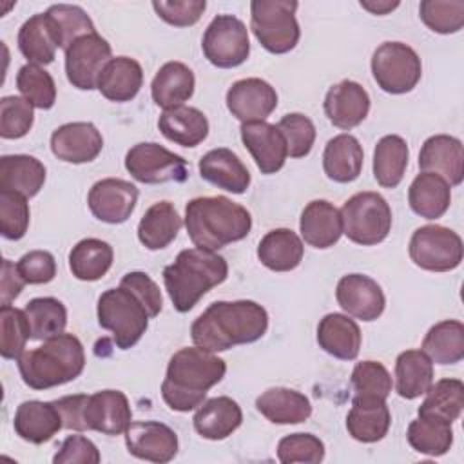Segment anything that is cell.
<instances>
[{
	"label": "cell",
	"mask_w": 464,
	"mask_h": 464,
	"mask_svg": "<svg viewBox=\"0 0 464 464\" xmlns=\"http://www.w3.org/2000/svg\"><path fill=\"white\" fill-rule=\"evenodd\" d=\"M103 149L102 132L91 121H71L51 134L53 154L67 163H89Z\"/></svg>",
	"instance_id": "obj_20"
},
{
	"label": "cell",
	"mask_w": 464,
	"mask_h": 464,
	"mask_svg": "<svg viewBox=\"0 0 464 464\" xmlns=\"http://www.w3.org/2000/svg\"><path fill=\"white\" fill-rule=\"evenodd\" d=\"M152 9L156 14L174 25V27H188L194 25L207 9L205 0H154Z\"/></svg>",
	"instance_id": "obj_55"
},
{
	"label": "cell",
	"mask_w": 464,
	"mask_h": 464,
	"mask_svg": "<svg viewBox=\"0 0 464 464\" xmlns=\"http://www.w3.org/2000/svg\"><path fill=\"white\" fill-rule=\"evenodd\" d=\"M114 252L107 241L85 237L69 252V268L80 281H98L112 266Z\"/></svg>",
	"instance_id": "obj_40"
},
{
	"label": "cell",
	"mask_w": 464,
	"mask_h": 464,
	"mask_svg": "<svg viewBox=\"0 0 464 464\" xmlns=\"http://www.w3.org/2000/svg\"><path fill=\"white\" fill-rule=\"evenodd\" d=\"M464 408V384L460 379H440L430 386L426 399L419 406V417H433L453 422Z\"/></svg>",
	"instance_id": "obj_43"
},
{
	"label": "cell",
	"mask_w": 464,
	"mask_h": 464,
	"mask_svg": "<svg viewBox=\"0 0 464 464\" xmlns=\"http://www.w3.org/2000/svg\"><path fill=\"white\" fill-rule=\"evenodd\" d=\"M228 276V265L223 256L203 250L185 248L174 263L163 268L165 290L172 301V306L185 314L192 310L198 301L214 286L221 285Z\"/></svg>",
	"instance_id": "obj_4"
},
{
	"label": "cell",
	"mask_w": 464,
	"mask_h": 464,
	"mask_svg": "<svg viewBox=\"0 0 464 464\" xmlns=\"http://www.w3.org/2000/svg\"><path fill=\"white\" fill-rule=\"evenodd\" d=\"M227 107L243 123L265 121L277 107V92L261 78H243L228 87Z\"/></svg>",
	"instance_id": "obj_17"
},
{
	"label": "cell",
	"mask_w": 464,
	"mask_h": 464,
	"mask_svg": "<svg viewBox=\"0 0 464 464\" xmlns=\"http://www.w3.org/2000/svg\"><path fill=\"white\" fill-rule=\"evenodd\" d=\"M127 172L140 183H183L188 178V165L179 156L154 141H143L130 147L125 154Z\"/></svg>",
	"instance_id": "obj_12"
},
{
	"label": "cell",
	"mask_w": 464,
	"mask_h": 464,
	"mask_svg": "<svg viewBox=\"0 0 464 464\" xmlns=\"http://www.w3.org/2000/svg\"><path fill=\"white\" fill-rule=\"evenodd\" d=\"M161 134L181 147H196L208 136V120L196 107H172L161 112L158 120Z\"/></svg>",
	"instance_id": "obj_36"
},
{
	"label": "cell",
	"mask_w": 464,
	"mask_h": 464,
	"mask_svg": "<svg viewBox=\"0 0 464 464\" xmlns=\"http://www.w3.org/2000/svg\"><path fill=\"white\" fill-rule=\"evenodd\" d=\"M89 395L76 393V395H67L62 399L53 401L62 413L63 419V428L72 430V431H85V422H83V408L87 402Z\"/></svg>",
	"instance_id": "obj_59"
},
{
	"label": "cell",
	"mask_w": 464,
	"mask_h": 464,
	"mask_svg": "<svg viewBox=\"0 0 464 464\" xmlns=\"http://www.w3.org/2000/svg\"><path fill=\"white\" fill-rule=\"evenodd\" d=\"M83 422L87 430L103 435L125 433L132 422L129 399L120 390H102L89 395L83 408Z\"/></svg>",
	"instance_id": "obj_18"
},
{
	"label": "cell",
	"mask_w": 464,
	"mask_h": 464,
	"mask_svg": "<svg viewBox=\"0 0 464 464\" xmlns=\"http://www.w3.org/2000/svg\"><path fill=\"white\" fill-rule=\"evenodd\" d=\"M185 228L196 248L216 252L245 239L252 228V216L227 196H201L187 203Z\"/></svg>",
	"instance_id": "obj_3"
},
{
	"label": "cell",
	"mask_w": 464,
	"mask_h": 464,
	"mask_svg": "<svg viewBox=\"0 0 464 464\" xmlns=\"http://www.w3.org/2000/svg\"><path fill=\"white\" fill-rule=\"evenodd\" d=\"M335 299L348 315L368 323L381 317L386 306L381 285L364 274L343 276L335 288Z\"/></svg>",
	"instance_id": "obj_16"
},
{
	"label": "cell",
	"mask_w": 464,
	"mask_h": 464,
	"mask_svg": "<svg viewBox=\"0 0 464 464\" xmlns=\"http://www.w3.org/2000/svg\"><path fill=\"white\" fill-rule=\"evenodd\" d=\"M199 174L205 181L232 194H243L250 187V172L236 152L227 147L212 149L199 160Z\"/></svg>",
	"instance_id": "obj_25"
},
{
	"label": "cell",
	"mask_w": 464,
	"mask_h": 464,
	"mask_svg": "<svg viewBox=\"0 0 464 464\" xmlns=\"http://www.w3.org/2000/svg\"><path fill=\"white\" fill-rule=\"evenodd\" d=\"M406 439L417 453L440 457L446 455L453 444V428L440 419L417 417L410 422Z\"/></svg>",
	"instance_id": "obj_44"
},
{
	"label": "cell",
	"mask_w": 464,
	"mask_h": 464,
	"mask_svg": "<svg viewBox=\"0 0 464 464\" xmlns=\"http://www.w3.org/2000/svg\"><path fill=\"white\" fill-rule=\"evenodd\" d=\"M138 188L130 181L120 178H105L96 181L87 196L92 216L103 223L118 225L130 218L138 201Z\"/></svg>",
	"instance_id": "obj_15"
},
{
	"label": "cell",
	"mask_w": 464,
	"mask_h": 464,
	"mask_svg": "<svg viewBox=\"0 0 464 464\" xmlns=\"http://www.w3.org/2000/svg\"><path fill=\"white\" fill-rule=\"evenodd\" d=\"M16 268L25 285H45L56 276L54 256L47 250H31L24 254L18 259Z\"/></svg>",
	"instance_id": "obj_56"
},
{
	"label": "cell",
	"mask_w": 464,
	"mask_h": 464,
	"mask_svg": "<svg viewBox=\"0 0 464 464\" xmlns=\"http://www.w3.org/2000/svg\"><path fill=\"white\" fill-rule=\"evenodd\" d=\"M277 129L286 141V150L290 158H304L310 154L315 141V127L308 116L301 112L285 114L279 120Z\"/></svg>",
	"instance_id": "obj_52"
},
{
	"label": "cell",
	"mask_w": 464,
	"mask_h": 464,
	"mask_svg": "<svg viewBox=\"0 0 464 464\" xmlns=\"http://www.w3.org/2000/svg\"><path fill=\"white\" fill-rule=\"evenodd\" d=\"M392 413L384 399L353 395L352 410L346 415L348 435L359 442H377L386 437Z\"/></svg>",
	"instance_id": "obj_24"
},
{
	"label": "cell",
	"mask_w": 464,
	"mask_h": 464,
	"mask_svg": "<svg viewBox=\"0 0 464 464\" xmlns=\"http://www.w3.org/2000/svg\"><path fill=\"white\" fill-rule=\"evenodd\" d=\"M111 44L98 33L76 38L65 49V74L72 87L80 91L96 89L98 76L111 60Z\"/></svg>",
	"instance_id": "obj_13"
},
{
	"label": "cell",
	"mask_w": 464,
	"mask_h": 464,
	"mask_svg": "<svg viewBox=\"0 0 464 464\" xmlns=\"http://www.w3.org/2000/svg\"><path fill=\"white\" fill-rule=\"evenodd\" d=\"M121 286L132 290L145 304V308L149 310L150 319L160 315L161 308H163V297H161V290L160 286L150 279V276H147L145 272H129L121 277L120 281Z\"/></svg>",
	"instance_id": "obj_58"
},
{
	"label": "cell",
	"mask_w": 464,
	"mask_h": 464,
	"mask_svg": "<svg viewBox=\"0 0 464 464\" xmlns=\"http://www.w3.org/2000/svg\"><path fill=\"white\" fill-rule=\"evenodd\" d=\"M410 160L408 143L397 136H382L373 149V178L384 188H395L406 172Z\"/></svg>",
	"instance_id": "obj_39"
},
{
	"label": "cell",
	"mask_w": 464,
	"mask_h": 464,
	"mask_svg": "<svg viewBox=\"0 0 464 464\" xmlns=\"http://www.w3.org/2000/svg\"><path fill=\"white\" fill-rule=\"evenodd\" d=\"M323 107L332 125L350 130L362 123L368 116L370 96L361 83L343 80L328 89Z\"/></svg>",
	"instance_id": "obj_22"
},
{
	"label": "cell",
	"mask_w": 464,
	"mask_h": 464,
	"mask_svg": "<svg viewBox=\"0 0 464 464\" xmlns=\"http://www.w3.org/2000/svg\"><path fill=\"white\" fill-rule=\"evenodd\" d=\"M227 373V362L214 352L199 346L178 350L169 364L161 382V397L174 411L196 410Z\"/></svg>",
	"instance_id": "obj_2"
},
{
	"label": "cell",
	"mask_w": 464,
	"mask_h": 464,
	"mask_svg": "<svg viewBox=\"0 0 464 464\" xmlns=\"http://www.w3.org/2000/svg\"><path fill=\"white\" fill-rule=\"evenodd\" d=\"M372 74L388 94H406L417 87L422 76L419 54L402 42H384L372 54Z\"/></svg>",
	"instance_id": "obj_9"
},
{
	"label": "cell",
	"mask_w": 464,
	"mask_h": 464,
	"mask_svg": "<svg viewBox=\"0 0 464 464\" xmlns=\"http://www.w3.org/2000/svg\"><path fill=\"white\" fill-rule=\"evenodd\" d=\"M277 459L283 464H319L324 459V444L312 433H290L277 442Z\"/></svg>",
	"instance_id": "obj_54"
},
{
	"label": "cell",
	"mask_w": 464,
	"mask_h": 464,
	"mask_svg": "<svg viewBox=\"0 0 464 464\" xmlns=\"http://www.w3.org/2000/svg\"><path fill=\"white\" fill-rule=\"evenodd\" d=\"M98 324L112 334L120 350L132 348L149 328V310L143 301L129 288H109L98 297Z\"/></svg>",
	"instance_id": "obj_6"
},
{
	"label": "cell",
	"mask_w": 464,
	"mask_h": 464,
	"mask_svg": "<svg viewBox=\"0 0 464 464\" xmlns=\"http://www.w3.org/2000/svg\"><path fill=\"white\" fill-rule=\"evenodd\" d=\"M45 183V167L27 154H7L0 158V190L18 192L33 198Z\"/></svg>",
	"instance_id": "obj_33"
},
{
	"label": "cell",
	"mask_w": 464,
	"mask_h": 464,
	"mask_svg": "<svg viewBox=\"0 0 464 464\" xmlns=\"http://www.w3.org/2000/svg\"><path fill=\"white\" fill-rule=\"evenodd\" d=\"M343 234L357 245L372 246L384 241L392 230V208L377 192H357L341 207Z\"/></svg>",
	"instance_id": "obj_8"
},
{
	"label": "cell",
	"mask_w": 464,
	"mask_h": 464,
	"mask_svg": "<svg viewBox=\"0 0 464 464\" xmlns=\"http://www.w3.org/2000/svg\"><path fill=\"white\" fill-rule=\"evenodd\" d=\"M419 16L428 29L439 34H451L464 25L462 0H422Z\"/></svg>",
	"instance_id": "obj_49"
},
{
	"label": "cell",
	"mask_w": 464,
	"mask_h": 464,
	"mask_svg": "<svg viewBox=\"0 0 464 464\" xmlns=\"http://www.w3.org/2000/svg\"><path fill=\"white\" fill-rule=\"evenodd\" d=\"M361 328L344 314H326L317 324V344L335 359L353 361L361 350Z\"/></svg>",
	"instance_id": "obj_28"
},
{
	"label": "cell",
	"mask_w": 464,
	"mask_h": 464,
	"mask_svg": "<svg viewBox=\"0 0 464 464\" xmlns=\"http://www.w3.org/2000/svg\"><path fill=\"white\" fill-rule=\"evenodd\" d=\"M196 78L188 65L183 62L163 63L150 83V96L161 109H172L183 105L194 94Z\"/></svg>",
	"instance_id": "obj_31"
},
{
	"label": "cell",
	"mask_w": 464,
	"mask_h": 464,
	"mask_svg": "<svg viewBox=\"0 0 464 464\" xmlns=\"http://www.w3.org/2000/svg\"><path fill=\"white\" fill-rule=\"evenodd\" d=\"M422 352L437 364H455L464 359V324L446 319L433 324L424 339Z\"/></svg>",
	"instance_id": "obj_42"
},
{
	"label": "cell",
	"mask_w": 464,
	"mask_h": 464,
	"mask_svg": "<svg viewBox=\"0 0 464 464\" xmlns=\"http://www.w3.org/2000/svg\"><path fill=\"white\" fill-rule=\"evenodd\" d=\"M299 230L310 246L330 248L343 236L341 212L326 199H314L301 212Z\"/></svg>",
	"instance_id": "obj_26"
},
{
	"label": "cell",
	"mask_w": 464,
	"mask_h": 464,
	"mask_svg": "<svg viewBox=\"0 0 464 464\" xmlns=\"http://www.w3.org/2000/svg\"><path fill=\"white\" fill-rule=\"evenodd\" d=\"M194 430L208 440H223L232 435L243 422V411L239 404L227 397H212L203 401L194 413Z\"/></svg>",
	"instance_id": "obj_27"
},
{
	"label": "cell",
	"mask_w": 464,
	"mask_h": 464,
	"mask_svg": "<svg viewBox=\"0 0 464 464\" xmlns=\"http://www.w3.org/2000/svg\"><path fill=\"white\" fill-rule=\"evenodd\" d=\"M295 0H252L250 29L257 42L272 54L292 51L301 36L295 18Z\"/></svg>",
	"instance_id": "obj_7"
},
{
	"label": "cell",
	"mask_w": 464,
	"mask_h": 464,
	"mask_svg": "<svg viewBox=\"0 0 464 464\" xmlns=\"http://www.w3.org/2000/svg\"><path fill=\"white\" fill-rule=\"evenodd\" d=\"M304 245L290 228H274L266 232L257 245V259L268 270L290 272L303 261Z\"/></svg>",
	"instance_id": "obj_35"
},
{
	"label": "cell",
	"mask_w": 464,
	"mask_h": 464,
	"mask_svg": "<svg viewBox=\"0 0 464 464\" xmlns=\"http://www.w3.org/2000/svg\"><path fill=\"white\" fill-rule=\"evenodd\" d=\"M419 169L442 176L450 187L464 179V149L462 141L450 134L430 136L419 152Z\"/></svg>",
	"instance_id": "obj_21"
},
{
	"label": "cell",
	"mask_w": 464,
	"mask_h": 464,
	"mask_svg": "<svg viewBox=\"0 0 464 464\" xmlns=\"http://www.w3.org/2000/svg\"><path fill=\"white\" fill-rule=\"evenodd\" d=\"M100 460L96 444L83 435H69L53 457L54 464H98Z\"/></svg>",
	"instance_id": "obj_57"
},
{
	"label": "cell",
	"mask_w": 464,
	"mask_h": 464,
	"mask_svg": "<svg viewBox=\"0 0 464 464\" xmlns=\"http://www.w3.org/2000/svg\"><path fill=\"white\" fill-rule=\"evenodd\" d=\"M29 228L27 198L18 192L0 190V232L5 239L18 241Z\"/></svg>",
	"instance_id": "obj_53"
},
{
	"label": "cell",
	"mask_w": 464,
	"mask_h": 464,
	"mask_svg": "<svg viewBox=\"0 0 464 464\" xmlns=\"http://www.w3.org/2000/svg\"><path fill=\"white\" fill-rule=\"evenodd\" d=\"M361 7L370 11L372 14H388L393 9L399 7V2H390V0H361Z\"/></svg>",
	"instance_id": "obj_61"
},
{
	"label": "cell",
	"mask_w": 464,
	"mask_h": 464,
	"mask_svg": "<svg viewBox=\"0 0 464 464\" xmlns=\"http://www.w3.org/2000/svg\"><path fill=\"white\" fill-rule=\"evenodd\" d=\"M45 16L53 27L60 49H67L83 34L96 33L91 16L80 5L54 4L45 11Z\"/></svg>",
	"instance_id": "obj_46"
},
{
	"label": "cell",
	"mask_w": 464,
	"mask_h": 464,
	"mask_svg": "<svg viewBox=\"0 0 464 464\" xmlns=\"http://www.w3.org/2000/svg\"><path fill=\"white\" fill-rule=\"evenodd\" d=\"M239 134L261 174H276L283 169L288 150L277 125L268 121H246L241 123Z\"/></svg>",
	"instance_id": "obj_19"
},
{
	"label": "cell",
	"mask_w": 464,
	"mask_h": 464,
	"mask_svg": "<svg viewBox=\"0 0 464 464\" xmlns=\"http://www.w3.org/2000/svg\"><path fill=\"white\" fill-rule=\"evenodd\" d=\"M29 324L31 339L45 341L63 334L67 326V308L56 297H34L24 308Z\"/></svg>",
	"instance_id": "obj_45"
},
{
	"label": "cell",
	"mask_w": 464,
	"mask_h": 464,
	"mask_svg": "<svg viewBox=\"0 0 464 464\" xmlns=\"http://www.w3.org/2000/svg\"><path fill=\"white\" fill-rule=\"evenodd\" d=\"M143 85V69L141 65L129 56L111 58L102 69L96 89L109 102H130L136 98Z\"/></svg>",
	"instance_id": "obj_29"
},
{
	"label": "cell",
	"mask_w": 464,
	"mask_h": 464,
	"mask_svg": "<svg viewBox=\"0 0 464 464\" xmlns=\"http://www.w3.org/2000/svg\"><path fill=\"white\" fill-rule=\"evenodd\" d=\"M352 388L359 397H379L388 399L393 381L382 362L361 361L352 372Z\"/></svg>",
	"instance_id": "obj_50"
},
{
	"label": "cell",
	"mask_w": 464,
	"mask_h": 464,
	"mask_svg": "<svg viewBox=\"0 0 464 464\" xmlns=\"http://www.w3.org/2000/svg\"><path fill=\"white\" fill-rule=\"evenodd\" d=\"M31 339V324L24 310L2 304L0 306V355L4 359H18Z\"/></svg>",
	"instance_id": "obj_47"
},
{
	"label": "cell",
	"mask_w": 464,
	"mask_h": 464,
	"mask_svg": "<svg viewBox=\"0 0 464 464\" xmlns=\"http://www.w3.org/2000/svg\"><path fill=\"white\" fill-rule=\"evenodd\" d=\"M408 252L422 270L450 272L462 263L464 246L455 230L442 225H424L411 234Z\"/></svg>",
	"instance_id": "obj_10"
},
{
	"label": "cell",
	"mask_w": 464,
	"mask_h": 464,
	"mask_svg": "<svg viewBox=\"0 0 464 464\" xmlns=\"http://www.w3.org/2000/svg\"><path fill=\"white\" fill-rule=\"evenodd\" d=\"M34 121L33 105L22 96H4L0 100V136L4 140L24 138Z\"/></svg>",
	"instance_id": "obj_51"
},
{
	"label": "cell",
	"mask_w": 464,
	"mask_h": 464,
	"mask_svg": "<svg viewBox=\"0 0 464 464\" xmlns=\"http://www.w3.org/2000/svg\"><path fill=\"white\" fill-rule=\"evenodd\" d=\"M13 428L22 440L44 444L63 428V419L54 402L24 401L14 411Z\"/></svg>",
	"instance_id": "obj_23"
},
{
	"label": "cell",
	"mask_w": 464,
	"mask_h": 464,
	"mask_svg": "<svg viewBox=\"0 0 464 464\" xmlns=\"http://www.w3.org/2000/svg\"><path fill=\"white\" fill-rule=\"evenodd\" d=\"M364 150L359 140L348 132L328 140L323 152V169L328 179L335 183H350L362 170Z\"/></svg>",
	"instance_id": "obj_32"
},
{
	"label": "cell",
	"mask_w": 464,
	"mask_h": 464,
	"mask_svg": "<svg viewBox=\"0 0 464 464\" xmlns=\"http://www.w3.org/2000/svg\"><path fill=\"white\" fill-rule=\"evenodd\" d=\"M408 203L411 210L424 219H437L446 214L451 203L450 183L433 172H420L408 188Z\"/></svg>",
	"instance_id": "obj_34"
},
{
	"label": "cell",
	"mask_w": 464,
	"mask_h": 464,
	"mask_svg": "<svg viewBox=\"0 0 464 464\" xmlns=\"http://www.w3.org/2000/svg\"><path fill=\"white\" fill-rule=\"evenodd\" d=\"M201 49L212 65L219 69L237 67L250 54L248 29L234 14H218L205 29Z\"/></svg>",
	"instance_id": "obj_11"
},
{
	"label": "cell",
	"mask_w": 464,
	"mask_h": 464,
	"mask_svg": "<svg viewBox=\"0 0 464 464\" xmlns=\"http://www.w3.org/2000/svg\"><path fill=\"white\" fill-rule=\"evenodd\" d=\"M125 446L136 459L165 464L176 457L179 442L170 426L158 420H136L125 430Z\"/></svg>",
	"instance_id": "obj_14"
},
{
	"label": "cell",
	"mask_w": 464,
	"mask_h": 464,
	"mask_svg": "<svg viewBox=\"0 0 464 464\" xmlns=\"http://www.w3.org/2000/svg\"><path fill=\"white\" fill-rule=\"evenodd\" d=\"M433 362L422 350H406L395 361V390L402 399H417L433 384Z\"/></svg>",
	"instance_id": "obj_38"
},
{
	"label": "cell",
	"mask_w": 464,
	"mask_h": 464,
	"mask_svg": "<svg viewBox=\"0 0 464 464\" xmlns=\"http://www.w3.org/2000/svg\"><path fill=\"white\" fill-rule=\"evenodd\" d=\"M183 221L170 201H158L147 208L138 223V239L149 250L169 246L181 228Z\"/></svg>",
	"instance_id": "obj_37"
},
{
	"label": "cell",
	"mask_w": 464,
	"mask_h": 464,
	"mask_svg": "<svg viewBox=\"0 0 464 464\" xmlns=\"http://www.w3.org/2000/svg\"><path fill=\"white\" fill-rule=\"evenodd\" d=\"M257 411L274 424H299L312 415L310 399L292 388H268L256 399Z\"/></svg>",
	"instance_id": "obj_30"
},
{
	"label": "cell",
	"mask_w": 464,
	"mask_h": 464,
	"mask_svg": "<svg viewBox=\"0 0 464 464\" xmlns=\"http://www.w3.org/2000/svg\"><path fill=\"white\" fill-rule=\"evenodd\" d=\"M268 330L266 310L250 299L216 301L199 314L192 326V343L208 352H225L237 344H250Z\"/></svg>",
	"instance_id": "obj_1"
},
{
	"label": "cell",
	"mask_w": 464,
	"mask_h": 464,
	"mask_svg": "<svg viewBox=\"0 0 464 464\" xmlns=\"http://www.w3.org/2000/svg\"><path fill=\"white\" fill-rule=\"evenodd\" d=\"M18 49L29 63L47 65L54 60L58 42L45 13L27 18L18 31Z\"/></svg>",
	"instance_id": "obj_41"
},
{
	"label": "cell",
	"mask_w": 464,
	"mask_h": 464,
	"mask_svg": "<svg viewBox=\"0 0 464 464\" xmlns=\"http://www.w3.org/2000/svg\"><path fill=\"white\" fill-rule=\"evenodd\" d=\"M22 381L33 390H49L74 381L85 368L82 341L72 334L45 339L42 346L24 352L18 359Z\"/></svg>",
	"instance_id": "obj_5"
},
{
	"label": "cell",
	"mask_w": 464,
	"mask_h": 464,
	"mask_svg": "<svg viewBox=\"0 0 464 464\" xmlns=\"http://www.w3.org/2000/svg\"><path fill=\"white\" fill-rule=\"evenodd\" d=\"M25 281L22 279L16 263L9 261V259H2V276H0V303L2 304H11V301H14L22 288H24Z\"/></svg>",
	"instance_id": "obj_60"
},
{
	"label": "cell",
	"mask_w": 464,
	"mask_h": 464,
	"mask_svg": "<svg viewBox=\"0 0 464 464\" xmlns=\"http://www.w3.org/2000/svg\"><path fill=\"white\" fill-rule=\"evenodd\" d=\"M16 87L36 109L47 111L56 102V85L53 76L36 63H25L18 69Z\"/></svg>",
	"instance_id": "obj_48"
}]
</instances>
